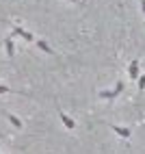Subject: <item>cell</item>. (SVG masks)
Listing matches in <instances>:
<instances>
[{"label":"cell","instance_id":"cell-4","mask_svg":"<svg viewBox=\"0 0 145 154\" xmlns=\"http://www.w3.org/2000/svg\"><path fill=\"white\" fill-rule=\"evenodd\" d=\"M35 46L41 50V52H46V54H54V50L50 48V44L46 42V39H37V42H35Z\"/></svg>","mask_w":145,"mask_h":154},{"label":"cell","instance_id":"cell-8","mask_svg":"<svg viewBox=\"0 0 145 154\" xmlns=\"http://www.w3.org/2000/svg\"><path fill=\"white\" fill-rule=\"evenodd\" d=\"M100 98H102V100H115L117 94H115V89H113V91L106 89V91H100Z\"/></svg>","mask_w":145,"mask_h":154},{"label":"cell","instance_id":"cell-12","mask_svg":"<svg viewBox=\"0 0 145 154\" xmlns=\"http://www.w3.org/2000/svg\"><path fill=\"white\" fill-rule=\"evenodd\" d=\"M141 9H143V13H145V0H141Z\"/></svg>","mask_w":145,"mask_h":154},{"label":"cell","instance_id":"cell-6","mask_svg":"<svg viewBox=\"0 0 145 154\" xmlns=\"http://www.w3.org/2000/svg\"><path fill=\"white\" fill-rule=\"evenodd\" d=\"M5 117H7L9 122H11V126H13V128H17V130H22V122H20V119H17V117L13 115V113H7V111H5Z\"/></svg>","mask_w":145,"mask_h":154},{"label":"cell","instance_id":"cell-10","mask_svg":"<svg viewBox=\"0 0 145 154\" xmlns=\"http://www.w3.org/2000/svg\"><path fill=\"white\" fill-rule=\"evenodd\" d=\"M121 91H123V80H119V83L115 85V94H117V96L121 94Z\"/></svg>","mask_w":145,"mask_h":154},{"label":"cell","instance_id":"cell-9","mask_svg":"<svg viewBox=\"0 0 145 154\" xmlns=\"http://www.w3.org/2000/svg\"><path fill=\"white\" fill-rule=\"evenodd\" d=\"M137 83H139V89L143 91V89H145V74H139V78H137Z\"/></svg>","mask_w":145,"mask_h":154},{"label":"cell","instance_id":"cell-13","mask_svg":"<svg viewBox=\"0 0 145 154\" xmlns=\"http://www.w3.org/2000/svg\"><path fill=\"white\" fill-rule=\"evenodd\" d=\"M69 2H78V0H69Z\"/></svg>","mask_w":145,"mask_h":154},{"label":"cell","instance_id":"cell-2","mask_svg":"<svg viewBox=\"0 0 145 154\" xmlns=\"http://www.w3.org/2000/svg\"><path fill=\"white\" fill-rule=\"evenodd\" d=\"M59 117H61V122H63V126L67 128V130H74L76 128V124H74V119H71L67 113H63V111H59Z\"/></svg>","mask_w":145,"mask_h":154},{"label":"cell","instance_id":"cell-5","mask_svg":"<svg viewBox=\"0 0 145 154\" xmlns=\"http://www.w3.org/2000/svg\"><path fill=\"white\" fill-rule=\"evenodd\" d=\"M128 76L134 78V80L139 78V59H134L132 63H130V67H128Z\"/></svg>","mask_w":145,"mask_h":154},{"label":"cell","instance_id":"cell-11","mask_svg":"<svg viewBox=\"0 0 145 154\" xmlns=\"http://www.w3.org/2000/svg\"><path fill=\"white\" fill-rule=\"evenodd\" d=\"M9 91H13V89L7 87V85H0V94H9Z\"/></svg>","mask_w":145,"mask_h":154},{"label":"cell","instance_id":"cell-1","mask_svg":"<svg viewBox=\"0 0 145 154\" xmlns=\"http://www.w3.org/2000/svg\"><path fill=\"white\" fill-rule=\"evenodd\" d=\"M15 35H20L24 39V42H28V44H33L35 42V37H33V33H28V30H24L22 26H15L13 28V33H11V37H15Z\"/></svg>","mask_w":145,"mask_h":154},{"label":"cell","instance_id":"cell-3","mask_svg":"<svg viewBox=\"0 0 145 154\" xmlns=\"http://www.w3.org/2000/svg\"><path fill=\"white\" fill-rule=\"evenodd\" d=\"M5 50H7V57H9V59L15 57V46H13V37H11V35L5 39Z\"/></svg>","mask_w":145,"mask_h":154},{"label":"cell","instance_id":"cell-7","mask_svg":"<svg viewBox=\"0 0 145 154\" xmlns=\"http://www.w3.org/2000/svg\"><path fill=\"white\" fill-rule=\"evenodd\" d=\"M110 130H115L119 137H123V139H128L130 137V130L128 128H123V126H115V124H110Z\"/></svg>","mask_w":145,"mask_h":154}]
</instances>
